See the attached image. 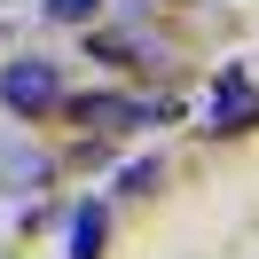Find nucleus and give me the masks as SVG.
Listing matches in <instances>:
<instances>
[{
    "mask_svg": "<svg viewBox=\"0 0 259 259\" xmlns=\"http://www.w3.org/2000/svg\"><path fill=\"white\" fill-rule=\"evenodd\" d=\"M0 102L16 118H39V110H55L63 102V71L48 63V55H16V63L0 71Z\"/></svg>",
    "mask_w": 259,
    "mask_h": 259,
    "instance_id": "1",
    "label": "nucleus"
},
{
    "mask_svg": "<svg viewBox=\"0 0 259 259\" xmlns=\"http://www.w3.org/2000/svg\"><path fill=\"white\" fill-rule=\"evenodd\" d=\"M243 126H259V87L243 63H228L220 87H212V134H243Z\"/></svg>",
    "mask_w": 259,
    "mask_h": 259,
    "instance_id": "2",
    "label": "nucleus"
},
{
    "mask_svg": "<svg viewBox=\"0 0 259 259\" xmlns=\"http://www.w3.org/2000/svg\"><path fill=\"white\" fill-rule=\"evenodd\" d=\"M79 118H87V126H102V134L157 126V110H149V102H134V95H87V102H79Z\"/></svg>",
    "mask_w": 259,
    "mask_h": 259,
    "instance_id": "3",
    "label": "nucleus"
},
{
    "mask_svg": "<svg viewBox=\"0 0 259 259\" xmlns=\"http://www.w3.org/2000/svg\"><path fill=\"white\" fill-rule=\"evenodd\" d=\"M95 251H102V212L87 204L79 220H71V259H95Z\"/></svg>",
    "mask_w": 259,
    "mask_h": 259,
    "instance_id": "4",
    "label": "nucleus"
},
{
    "mask_svg": "<svg viewBox=\"0 0 259 259\" xmlns=\"http://www.w3.org/2000/svg\"><path fill=\"white\" fill-rule=\"evenodd\" d=\"M39 173H48L39 157H24V149H0V181H39Z\"/></svg>",
    "mask_w": 259,
    "mask_h": 259,
    "instance_id": "5",
    "label": "nucleus"
},
{
    "mask_svg": "<svg viewBox=\"0 0 259 259\" xmlns=\"http://www.w3.org/2000/svg\"><path fill=\"white\" fill-rule=\"evenodd\" d=\"M95 8H102V0H48L55 24H95Z\"/></svg>",
    "mask_w": 259,
    "mask_h": 259,
    "instance_id": "6",
    "label": "nucleus"
}]
</instances>
